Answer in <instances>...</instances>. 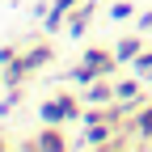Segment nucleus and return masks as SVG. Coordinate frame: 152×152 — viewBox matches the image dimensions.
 <instances>
[{
  "label": "nucleus",
  "mask_w": 152,
  "mask_h": 152,
  "mask_svg": "<svg viewBox=\"0 0 152 152\" xmlns=\"http://www.w3.org/2000/svg\"><path fill=\"white\" fill-rule=\"evenodd\" d=\"M123 123H85V144L89 148H106L114 135H118Z\"/></svg>",
  "instance_id": "3"
},
{
  "label": "nucleus",
  "mask_w": 152,
  "mask_h": 152,
  "mask_svg": "<svg viewBox=\"0 0 152 152\" xmlns=\"http://www.w3.org/2000/svg\"><path fill=\"white\" fill-rule=\"evenodd\" d=\"M17 102H21V97H17V89H9V97L0 102V118H4V114H13V110H17Z\"/></svg>",
  "instance_id": "14"
},
{
  "label": "nucleus",
  "mask_w": 152,
  "mask_h": 152,
  "mask_svg": "<svg viewBox=\"0 0 152 152\" xmlns=\"http://www.w3.org/2000/svg\"><path fill=\"white\" fill-rule=\"evenodd\" d=\"M21 59L30 64V72H38V68H47V64L55 59V47H51V42H34V47L21 55Z\"/></svg>",
  "instance_id": "7"
},
{
  "label": "nucleus",
  "mask_w": 152,
  "mask_h": 152,
  "mask_svg": "<svg viewBox=\"0 0 152 152\" xmlns=\"http://www.w3.org/2000/svg\"><path fill=\"white\" fill-rule=\"evenodd\" d=\"M38 118H42V123H55V127H59V123H68V106H64V97H59V93L42 97V106H38Z\"/></svg>",
  "instance_id": "4"
},
{
  "label": "nucleus",
  "mask_w": 152,
  "mask_h": 152,
  "mask_svg": "<svg viewBox=\"0 0 152 152\" xmlns=\"http://www.w3.org/2000/svg\"><path fill=\"white\" fill-rule=\"evenodd\" d=\"M80 59H89V64L97 68L102 76H110V72H118V55H114V51H102V47H89V51L80 55Z\"/></svg>",
  "instance_id": "6"
},
{
  "label": "nucleus",
  "mask_w": 152,
  "mask_h": 152,
  "mask_svg": "<svg viewBox=\"0 0 152 152\" xmlns=\"http://www.w3.org/2000/svg\"><path fill=\"white\" fill-rule=\"evenodd\" d=\"M135 30H152V9H148V13H140V17H135Z\"/></svg>",
  "instance_id": "15"
},
{
  "label": "nucleus",
  "mask_w": 152,
  "mask_h": 152,
  "mask_svg": "<svg viewBox=\"0 0 152 152\" xmlns=\"http://www.w3.org/2000/svg\"><path fill=\"white\" fill-rule=\"evenodd\" d=\"M131 131L152 148V106H144V110H135V118H131Z\"/></svg>",
  "instance_id": "10"
},
{
  "label": "nucleus",
  "mask_w": 152,
  "mask_h": 152,
  "mask_svg": "<svg viewBox=\"0 0 152 152\" xmlns=\"http://www.w3.org/2000/svg\"><path fill=\"white\" fill-rule=\"evenodd\" d=\"M140 51H144V38H140V34H127V38H118V42H114V55H118V64H131Z\"/></svg>",
  "instance_id": "8"
},
{
  "label": "nucleus",
  "mask_w": 152,
  "mask_h": 152,
  "mask_svg": "<svg viewBox=\"0 0 152 152\" xmlns=\"http://www.w3.org/2000/svg\"><path fill=\"white\" fill-rule=\"evenodd\" d=\"M4 148H9V140H4V135H0V152H4Z\"/></svg>",
  "instance_id": "17"
},
{
  "label": "nucleus",
  "mask_w": 152,
  "mask_h": 152,
  "mask_svg": "<svg viewBox=\"0 0 152 152\" xmlns=\"http://www.w3.org/2000/svg\"><path fill=\"white\" fill-rule=\"evenodd\" d=\"M0 85H4V64H0Z\"/></svg>",
  "instance_id": "18"
},
{
  "label": "nucleus",
  "mask_w": 152,
  "mask_h": 152,
  "mask_svg": "<svg viewBox=\"0 0 152 152\" xmlns=\"http://www.w3.org/2000/svg\"><path fill=\"white\" fill-rule=\"evenodd\" d=\"M9 59H17V51L13 47H0V64H9Z\"/></svg>",
  "instance_id": "16"
},
{
  "label": "nucleus",
  "mask_w": 152,
  "mask_h": 152,
  "mask_svg": "<svg viewBox=\"0 0 152 152\" xmlns=\"http://www.w3.org/2000/svg\"><path fill=\"white\" fill-rule=\"evenodd\" d=\"M140 89H144L140 76H114V97H118V102L135 106V102H140Z\"/></svg>",
  "instance_id": "5"
},
{
  "label": "nucleus",
  "mask_w": 152,
  "mask_h": 152,
  "mask_svg": "<svg viewBox=\"0 0 152 152\" xmlns=\"http://www.w3.org/2000/svg\"><path fill=\"white\" fill-rule=\"evenodd\" d=\"M21 148H30V152H64V148H72V140L64 131H55V123H42V131L34 140H26Z\"/></svg>",
  "instance_id": "1"
},
{
  "label": "nucleus",
  "mask_w": 152,
  "mask_h": 152,
  "mask_svg": "<svg viewBox=\"0 0 152 152\" xmlns=\"http://www.w3.org/2000/svg\"><path fill=\"white\" fill-rule=\"evenodd\" d=\"M131 17H135V4L131 0H114L110 4V21H131Z\"/></svg>",
  "instance_id": "13"
},
{
  "label": "nucleus",
  "mask_w": 152,
  "mask_h": 152,
  "mask_svg": "<svg viewBox=\"0 0 152 152\" xmlns=\"http://www.w3.org/2000/svg\"><path fill=\"white\" fill-rule=\"evenodd\" d=\"M131 72H135L144 85H152V47H144L135 59H131Z\"/></svg>",
  "instance_id": "12"
},
{
  "label": "nucleus",
  "mask_w": 152,
  "mask_h": 152,
  "mask_svg": "<svg viewBox=\"0 0 152 152\" xmlns=\"http://www.w3.org/2000/svg\"><path fill=\"white\" fill-rule=\"evenodd\" d=\"M93 13H97V0H85L80 9H72V13H68V26H64V30H68L72 38H80V34L89 30V21H93Z\"/></svg>",
  "instance_id": "2"
},
{
  "label": "nucleus",
  "mask_w": 152,
  "mask_h": 152,
  "mask_svg": "<svg viewBox=\"0 0 152 152\" xmlns=\"http://www.w3.org/2000/svg\"><path fill=\"white\" fill-rule=\"evenodd\" d=\"M97 76H102V72L93 68L89 59H80V68H68V80H72V85H80V89H89L93 80H97Z\"/></svg>",
  "instance_id": "11"
},
{
  "label": "nucleus",
  "mask_w": 152,
  "mask_h": 152,
  "mask_svg": "<svg viewBox=\"0 0 152 152\" xmlns=\"http://www.w3.org/2000/svg\"><path fill=\"white\" fill-rule=\"evenodd\" d=\"M26 76H30V64L21 59V55H17V59H9V64H4V89H17Z\"/></svg>",
  "instance_id": "9"
}]
</instances>
